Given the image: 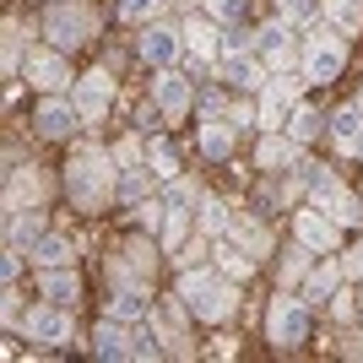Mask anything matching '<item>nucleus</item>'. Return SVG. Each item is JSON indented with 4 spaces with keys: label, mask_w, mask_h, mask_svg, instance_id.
I'll use <instances>...</instances> for the list:
<instances>
[{
    "label": "nucleus",
    "mask_w": 363,
    "mask_h": 363,
    "mask_svg": "<svg viewBox=\"0 0 363 363\" xmlns=\"http://www.w3.org/2000/svg\"><path fill=\"white\" fill-rule=\"evenodd\" d=\"M342 60H347L342 44H336V38H320V44H309V55H303V76H309V82H331V76L342 71Z\"/></svg>",
    "instance_id": "8"
},
{
    "label": "nucleus",
    "mask_w": 363,
    "mask_h": 363,
    "mask_svg": "<svg viewBox=\"0 0 363 363\" xmlns=\"http://www.w3.org/2000/svg\"><path fill=\"white\" fill-rule=\"evenodd\" d=\"M190 184H168V196H163V212H184V206H190Z\"/></svg>",
    "instance_id": "33"
},
{
    "label": "nucleus",
    "mask_w": 363,
    "mask_h": 363,
    "mask_svg": "<svg viewBox=\"0 0 363 363\" xmlns=\"http://www.w3.org/2000/svg\"><path fill=\"white\" fill-rule=\"evenodd\" d=\"M282 11H288L293 22H303V16H315V11H320V0H282Z\"/></svg>",
    "instance_id": "35"
},
{
    "label": "nucleus",
    "mask_w": 363,
    "mask_h": 363,
    "mask_svg": "<svg viewBox=\"0 0 363 363\" xmlns=\"http://www.w3.org/2000/svg\"><path fill=\"white\" fill-rule=\"evenodd\" d=\"M28 331L38 336V342H65V336H71V315H65V303H49V309H38V315L28 320Z\"/></svg>",
    "instance_id": "11"
},
{
    "label": "nucleus",
    "mask_w": 363,
    "mask_h": 363,
    "mask_svg": "<svg viewBox=\"0 0 363 363\" xmlns=\"http://www.w3.org/2000/svg\"><path fill=\"white\" fill-rule=\"evenodd\" d=\"M228 233H233V244H239L244 255H266V228H260V223L233 217V223H228Z\"/></svg>",
    "instance_id": "19"
},
{
    "label": "nucleus",
    "mask_w": 363,
    "mask_h": 363,
    "mask_svg": "<svg viewBox=\"0 0 363 363\" xmlns=\"http://www.w3.org/2000/svg\"><path fill=\"white\" fill-rule=\"evenodd\" d=\"M331 136H336V147H363V108H336L331 114Z\"/></svg>",
    "instance_id": "15"
},
{
    "label": "nucleus",
    "mask_w": 363,
    "mask_h": 363,
    "mask_svg": "<svg viewBox=\"0 0 363 363\" xmlns=\"http://www.w3.org/2000/svg\"><path fill=\"white\" fill-rule=\"evenodd\" d=\"M44 298H49V303H71V298H76V277L55 266V272H49V282H44Z\"/></svg>",
    "instance_id": "23"
},
{
    "label": "nucleus",
    "mask_w": 363,
    "mask_h": 363,
    "mask_svg": "<svg viewBox=\"0 0 363 363\" xmlns=\"http://www.w3.org/2000/svg\"><path fill=\"white\" fill-rule=\"evenodd\" d=\"M358 152H363V147H358Z\"/></svg>",
    "instance_id": "40"
},
{
    "label": "nucleus",
    "mask_w": 363,
    "mask_h": 363,
    "mask_svg": "<svg viewBox=\"0 0 363 363\" xmlns=\"http://www.w3.org/2000/svg\"><path fill=\"white\" fill-rule=\"evenodd\" d=\"M320 125H325V120H320L315 108H293V114H288V136H293V141H309Z\"/></svg>",
    "instance_id": "25"
},
{
    "label": "nucleus",
    "mask_w": 363,
    "mask_h": 363,
    "mask_svg": "<svg viewBox=\"0 0 363 363\" xmlns=\"http://www.w3.org/2000/svg\"><path fill=\"white\" fill-rule=\"evenodd\" d=\"M6 233H11L16 250H33V244H38V212H33V206H22V212H16V206H11V223H6Z\"/></svg>",
    "instance_id": "18"
},
{
    "label": "nucleus",
    "mask_w": 363,
    "mask_h": 363,
    "mask_svg": "<svg viewBox=\"0 0 363 363\" xmlns=\"http://www.w3.org/2000/svg\"><path fill=\"white\" fill-rule=\"evenodd\" d=\"M228 82H233V87H255L260 76H255V65L244 60V55H228Z\"/></svg>",
    "instance_id": "29"
},
{
    "label": "nucleus",
    "mask_w": 363,
    "mask_h": 363,
    "mask_svg": "<svg viewBox=\"0 0 363 363\" xmlns=\"http://www.w3.org/2000/svg\"><path fill=\"white\" fill-rule=\"evenodd\" d=\"M130 358H157V336L136 331V336H130Z\"/></svg>",
    "instance_id": "34"
},
{
    "label": "nucleus",
    "mask_w": 363,
    "mask_h": 363,
    "mask_svg": "<svg viewBox=\"0 0 363 363\" xmlns=\"http://www.w3.org/2000/svg\"><path fill=\"white\" fill-rule=\"evenodd\" d=\"M152 6H163V0H120V11H125V16H147Z\"/></svg>",
    "instance_id": "37"
},
{
    "label": "nucleus",
    "mask_w": 363,
    "mask_h": 363,
    "mask_svg": "<svg viewBox=\"0 0 363 363\" xmlns=\"http://www.w3.org/2000/svg\"><path fill=\"white\" fill-rule=\"evenodd\" d=\"M108 98H114V87H108V76L104 71H92L76 82V108H82V120H98L108 108Z\"/></svg>",
    "instance_id": "9"
},
{
    "label": "nucleus",
    "mask_w": 363,
    "mask_h": 363,
    "mask_svg": "<svg viewBox=\"0 0 363 363\" xmlns=\"http://www.w3.org/2000/svg\"><path fill=\"white\" fill-rule=\"evenodd\" d=\"M33 255H38V260L49 266V272H55V266H65V260H71V244L49 233V239H38V244H33Z\"/></svg>",
    "instance_id": "24"
},
{
    "label": "nucleus",
    "mask_w": 363,
    "mask_h": 363,
    "mask_svg": "<svg viewBox=\"0 0 363 363\" xmlns=\"http://www.w3.org/2000/svg\"><path fill=\"white\" fill-rule=\"evenodd\" d=\"M331 6H363V0H331Z\"/></svg>",
    "instance_id": "39"
},
{
    "label": "nucleus",
    "mask_w": 363,
    "mask_h": 363,
    "mask_svg": "<svg viewBox=\"0 0 363 363\" xmlns=\"http://www.w3.org/2000/svg\"><path fill=\"white\" fill-rule=\"evenodd\" d=\"M223 272L250 277V260H244V250H239V244H223Z\"/></svg>",
    "instance_id": "32"
},
{
    "label": "nucleus",
    "mask_w": 363,
    "mask_h": 363,
    "mask_svg": "<svg viewBox=\"0 0 363 363\" xmlns=\"http://www.w3.org/2000/svg\"><path fill=\"white\" fill-rule=\"evenodd\" d=\"M336 277H342L336 266H320V272L309 277V288H303V293H309V298H331V293H336Z\"/></svg>",
    "instance_id": "28"
},
{
    "label": "nucleus",
    "mask_w": 363,
    "mask_h": 363,
    "mask_svg": "<svg viewBox=\"0 0 363 363\" xmlns=\"http://www.w3.org/2000/svg\"><path fill=\"white\" fill-rule=\"evenodd\" d=\"M298 152H293V141H277V136H266L260 141V168H277V163H293Z\"/></svg>",
    "instance_id": "26"
},
{
    "label": "nucleus",
    "mask_w": 363,
    "mask_h": 363,
    "mask_svg": "<svg viewBox=\"0 0 363 363\" xmlns=\"http://www.w3.org/2000/svg\"><path fill=\"white\" fill-rule=\"evenodd\" d=\"M244 6H250V0H212V11L223 16V22H239V16H244Z\"/></svg>",
    "instance_id": "36"
},
{
    "label": "nucleus",
    "mask_w": 363,
    "mask_h": 363,
    "mask_svg": "<svg viewBox=\"0 0 363 363\" xmlns=\"http://www.w3.org/2000/svg\"><path fill=\"white\" fill-rule=\"evenodd\" d=\"M255 38H260V55H266V60H277V65L288 60V49H293V28L288 22H266Z\"/></svg>",
    "instance_id": "16"
},
{
    "label": "nucleus",
    "mask_w": 363,
    "mask_h": 363,
    "mask_svg": "<svg viewBox=\"0 0 363 363\" xmlns=\"http://www.w3.org/2000/svg\"><path fill=\"white\" fill-rule=\"evenodd\" d=\"M184 49H190L196 60H206V55H217V33L206 28V22H190V28H184Z\"/></svg>",
    "instance_id": "22"
},
{
    "label": "nucleus",
    "mask_w": 363,
    "mask_h": 363,
    "mask_svg": "<svg viewBox=\"0 0 363 363\" xmlns=\"http://www.w3.org/2000/svg\"><path fill=\"white\" fill-rule=\"evenodd\" d=\"M179 49H184V38L174 28H152L147 38H141V55H147L152 65H174V60H179Z\"/></svg>",
    "instance_id": "12"
},
{
    "label": "nucleus",
    "mask_w": 363,
    "mask_h": 363,
    "mask_svg": "<svg viewBox=\"0 0 363 363\" xmlns=\"http://www.w3.org/2000/svg\"><path fill=\"white\" fill-rule=\"evenodd\" d=\"M233 130H239V120L206 114V125H201V152H206V157H228V152H233Z\"/></svg>",
    "instance_id": "10"
},
{
    "label": "nucleus",
    "mask_w": 363,
    "mask_h": 363,
    "mask_svg": "<svg viewBox=\"0 0 363 363\" xmlns=\"http://www.w3.org/2000/svg\"><path fill=\"white\" fill-rule=\"evenodd\" d=\"M152 163V174H157V179H174V174H179V157H174V147H168V141H152V152H147Z\"/></svg>",
    "instance_id": "27"
},
{
    "label": "nucleus",
    "mask_w": 363,
    "mask_h": 363,
    "mask_svg": "<svg viewBox=\"0 0 363 363\" xmlns=\"http://www.w3.org/2000/svg\"><path fill=\"white\" fill-rule=\"evenodd\" d=\"M157 108H163L168 120H179L184 108H190V82H184L179 71H163V82H157Z\"/></svg>",
    "instance_id": "13"
},
{
    "label": "nucleus",
    "mask_w": 363,
    "mask_h": 363,
    "mask_svg": "<svg viewBox=\"0 0 363 363\" xmlns=\"http://www.w3.org/2000/svg\"><path fill=\"white\" fill-rule=\"evenodd\" d=\"M33 196H38V179L22 174V168H11V206H16V201H33Z\"/></svg>",
    "instance_id": "31"
},
{
    "label": "nucleus",
    "mask_w": 363,
    "mask_h": 363,
    "mask_svg": "<svg viewBox=\"0 0 363 363\" xmlns=\"http://www.w3.org/2000/svg\"><path fill=\"white\" fill-rule=\"evenodd\" d=\"M141 315H147V298H141L136 288H120V293H114V303H108V320H120V325H136Z\"/></svg>",
    "instance_id": "20"
},
{
    "label": "nucleus",
    "mask_w": 363,
    "mask_h": 363,
    "mask_svg": "<svg viewBox=\"0 0 363 363\" xmlns=\"http://www.w3.org/2000/svg\"><path fill=\"white\" fill-rule=\"evenodd\" d=\"M28 76L38 82V87H49V92L71 82V76H65V60H60V55H33V60H28Z\"/></svg>",
    "instance_id": "17"
},
{
    "label": "nucleus",
    "mask_w": 363,
    "mask_h": 363,
    "mask_svg": "<svg viewBox=\"0 0 363 363\" xmlns=\"http://www.w3.org/2000/svg\"><path fill=\"white\" fill-rule=\"evenodd\" d=\"M76 120H82L76 104H44L38 108V136H71Z\"/></svg>",
    "instance_id": "14"
},
{
    "label": "nucleus",
    "mask_w": 363,
    "mask_h": 363,
    "mask_svg": "<svg viewBox=\"0 0 363 363\" xmlns=\"http://www.w3.org/2000/svg\"><path fill=\"white\" fill-rule=\"evenodd\" d=\"M98 358H130V336L120 331V320H108L98 331Z\"/></svg>",
    "instance_id": "21"
},
{
    "label": "nucleus",
    "mask_w": 363,
    "mask_h": 363,
    "mask_svg": "<svg viewBox=\"0 0 363 363\" xmlns=\"http://www.w3.org/2000/svg\"><path fill=\"white\" fill-rule=\"evenodd\" d=\"M179 298H184V309H190V315H201V320H223L228 309H233L228 282H223V277H212V272H184Z\"/></svg>",
    "instance_id": "2"
},
{
    "label": "nucleus",
    "mask_w": 363,
    "mask_h": 363,
    "mask_svg": "<svg viewBox=\"0 0 363 363\" xmlns=\"http://www.w3.org/2000/svg\"><path fill=\"white\" fill-rule=\"evenodd\" d=\"M108 179H114V163H108V152H98V147H87L71 168H65V190H71L76 206H104Z\"/></svg>",
    "instance_id": "1"
},
{
    "label": "nucleus",
    "mask_w": 363,
    "mask_h": 363,
    "mask_svg": "<svg viewBox=\"0 0 363 363\" xmlns=\"http://www.w3.org/2000/svg\"><path fill=\"white\" fill-rule=\"evenodd\" d=\"M266 325H272V342H277V347H293V342H303V331H309V315H303L298 298H277Z\"/></svg>",
    "instance_id": "5"
},
{
    "label": "nucleus",
    "mask_w": 363,
    "mask_h": 363,
    "mask_svg": "<svg viewBox=\"0 0 363 363\" xmlns=\"http://www.w3.org/2000/svg\"><path fill=\"white\" fill-rule=\"evenodd\" d=\"M298 244H303V250L331 255L336 244H342V223H336L331 212H298Z\"/></svg>",
    "instance_id": "6"
},
{
    "label": "nucleus",
    "mask_w": 363,
    "mask_h": 363,
    "mask_svg": "<svg viewBox=\"0 0 363 363\" xmlns=\"http://www.w3.org/2000/svg\"><path fill=\"white\" fill-rule=\"evenodd\" d=\"M44 33L55 38V49H76L92 33V11H87V6H55L49 22H44Z\"/></svg>",
    "instance_id": "4"
},
{
    "label": "nucleus",
    "mask_w": 363,
    "mask_h": 363,
    "mask_svg": "<svg viewBox=\"0 0 363 363\" xmlns=\"http://www.w3.org/2000/svg\"><path fill=\"white\" fill-rule=\"evenodd\" d=\"M228 223H233V217H228L223 201H206V212H201V228H206V233H223Z\"/></svg>",
    "instance_id": "30"
},
{
    "label": "nucleus",
    "mask_w": 363,
    "mask_h": 363,
    "mask_svg": "<svg viewBox=\"0 0 363 363\" xmlns=\"http://www.w3.org/2000/svg\"><path fill=\"white\" fill-rule=\"evenodd\" d=\"M223 55H244V33H228V38H223Z\"/></svg>",
    "instance_id": "38"
},
{
    "label": "nucleus",
    "mask_w": 363,
    "mask_h": 363,
    "mask_svg": "<svg viewBox=\"0 0 363 363\" xmlns=\"http://www.w3.org/2000/svg\"><path fill=\"white\" fill-rule=\"evenodd\" d=\"M303 184L315 190V201H320V206H325V212L336 217V223H358V217H363L358 196H347L336 174H320V168H309V174H303Z\"/></svg>",
    "instance_id": "3"
},
{
    "label": "nucleus",
    "mask_w": 363,
    "mask_h": 363,
    "mask_svg": "<svg viewBox=\"0 0 363 363\" xmlns=\"http://www.w3.org/2000/svg\"><path fill=\"white\" fill-rule=\"evenodd\" d=\"M293 98H298V76H272L266 82V98H260V125H282V114L293 108Z\"/></svg>",
    "instance_id": "7"
}]
</instances>
